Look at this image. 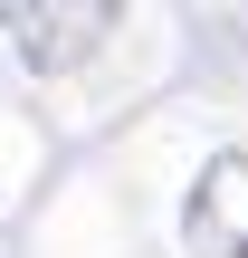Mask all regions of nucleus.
Returning a JSON list of instances; mask_svg holds the SVG:
<instances>
[{"label":"nucleus","mask_w":248,"mask_h":258,"mask_svg":"<svg viewBox=\"0 0 248 258\" xmlns=\"http://www.w3.org/2000/svg\"><path fill=\"white\" fill-rule=\"evenodd\" d=\"M0 29H10L19 67L57 77V67L96 57V38L115 29V0H0Z\"/></svg>","instance_id":"nucleus-1"},{"label":"nucleus","mask_w":248,"mask_h":258,"mask_svg":"<svg viewBox=\"0 0 248 258\" xmlns=\"http://www.w3.org/2000/svg\"><path fill=\"white\" fill-rule=\"evenodd\" d=\"M191 249L201 258H248V153H220L191 191Z\"/></svg>","instance_id":"nucleus-2"}]
</instances>
